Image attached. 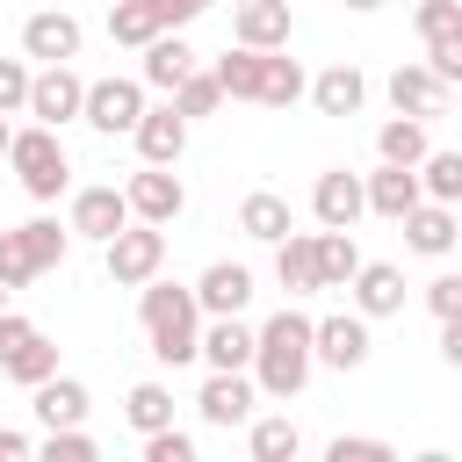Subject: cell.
I'll list each match as a JSON object with an SVG mask.
<instances>
[{
    "instance_id": "6da1fadb",
    "label": "cell",
    "mask_w": 462,
    "mask_h": 462,
    "mask_svg": "<svg viewBox=\"0 0 462 462\" xmlns=\"http://www.w3.org/2000/svg\"><path fill=\"white\" fill-rule=\"evenodd\" d=\"M310 318L303 310H274L267 325H253V361H245V375H253V390L260 397H303V383H310Z\"/></svg>"
},
{
    "instance_id": "7a4b0ae2",
    "label": "cell",
    "mask_w": 462,
    "mask_h": 462,
    "mask_svg": "<svg viewBox=\"0 0 462 462\" xmlns=\"http://www.w3.org/2000/svg\"><path fill=\"white\" fill-rule=\"evenodd\" d=\"M137 325H144V346H152L166 368L195 361V332H202L195 289H180V282H166V274L137 282Z\"/></svg>"
},
{
    "instance_id": "3957f363",
    "label": "cell",
    "mask_w": 462,
    "mask_h": 462,
    "mask_svg": "<svg viewBox=\"0 0 462 462\" xmlns=\"http://www.w3.org/2000/svg\"><path fill=\"white\" fill-rule=\"evenodd\" d=\"M72 253V231L51 224V217H29V224H0V289H29L43 267H58Z\"/></svg>"
},
{
    "instance_id": "277c9868",
    "label": "cell",
    "mask_w": 462,
    "mask_h": 462,
    "mask_svg": "<svg viewBox=\"0 0 462 462\" xmlns=\"http://www.w3.org/2000/svg\"><path fill=\"white\" fill-rule=\"evenodd\" d=\"M0 159L14 166V180H22L36 202H58V195L72 188V159H65V144H58V130H51V123H29V130H14Z\"/></svg>"
},
{
    "instance_id": "5b68a950",
    "label": "cell",
    "mask_w": 462,
    "mask_h": 462,
    "mask_svg": "<svg viewBox=\"0 0 462 462\" xmlns=\"http://www.w3.org/2000/svg\"><path fill=\"white\" fill-rule=\"evenodd\" d=\"M101 267H108V282L116 289H137V282H152L159 267H166V224H123L116 238H101Z\"/></svg>"
},
{
    "instance_id": "8992f818",
    "label": "cell",
    "mask_w": 462,
    "mask_h": 462,
    "mask_svg": "<svg viewBox=\"0 0 462 462\" xmlns=\"http://www.w3.org/2000/svg\"><path fill=\"white\" fill-rule=\"evenodd\" d=\"M144 116V79H87V94H79V123L87 130H101V137H130V123Z\"/></svg>"
},
{
    "instance_id": "52a82bcc",
    "label": "cell",
    "mask_w": 462,
    "mask_h": 462,
    "mask_svg": "<svg viewBox=\"0 0 462 462\" xmlns=\"http://www.w3.org/2000/svg\"><path fill=\"white\" fill-rule=\"evenodd\" d=\"M368 346H375V339H368V318H361V310L310 318V361H318V368H339V375H346V368L368 361Z\"/></svg>"
},
{
    "instance_id": "ba28073f",
    "label": "cell",
    "mask_w": 462,
    "mask_h": 462,
    "mask_svg": "<svg viewBox=\"0 0 462 462\" xmlns=\"http://www.w3.org/2000/svg\"><path fill=\"white\" fill-rule=\"evenodd\" d=\"M79 94H87V79H79L72 65H36V72H29V101H22V116L65 130V123H79Z\"/></svg>"
},
{
    "instance_id": "9c48e42d",
    "label": "cell",
    "mask_w": 462,
    "mask_h": 462,
    "mask_svg": "<svg viewBox=\"0 0 462 462\" xmlns=\"http://www.w3.org/2000/svg\"><path fill=\"white\" fill-rule=\"evenodd\" d=\"M79 43H87V29H79V14H65V7H36V14L22 22V58H36V65H72Z\"/></svg>"
},
{
    "instance_id": "30bf717a",
    "label": "cell",
    "mask_w": 462,
    "mask_h": 462,
    "mask_svg": "<svg viewBox=\"0 0 462 462\" xmlns=\"http://www.w3.org/2000/svg\"><path fill=\"white\" fill-rule=\"evenodd\" d=\"M123 202H130L137 224H173V217L188 209V188H180L173 166H137V173L123 180Z\"/></svg>"
},
{
    "instance_id": "8fae6325",
    "label": "cell",
    "mask_w": 462,
    "mask_h": 462,
    "mask_svg": "<svg viewBox=\"0 0 462 462\" xmlns=\"http://www.w3.org/2000/svg\"><path fill=\"white\" fill-rule=\"evenodd\" d=\"M253 404H260V390H253V375H245V368H209V375H202V390H195L202 426H245V419H253Z\"/></svg>"
},
{
    "instance_id": "7c38bea8",
    "label": "cell",
    "mask_w": 462,
    "mask_h": 462,
    "mask_svg": "<svg viewBox=\"0 0 462 462\" xmlns=\"http://www.w3.org/2000/svg\"><path fill=\"white\" fill-rule=\"evenodd\" d=\"M130 224V202H123V188L116 180H101V188H72V209H65V231L72 238H116Z\"/></svg>"
},
{
    "instance_id": "4fadbf2b",
    "label": "cell",
    "mask_w": 462,
    "mask_h": 462,
    "mask_svg": "<svg viewBox=\"0 0 462 462\" xmlns=\"http://www.w3.org/2000/svg\"><path fill=\"white\" fill-rule=\"evenodd\" d=\"M130 137H137V159L144 166H180V152H188V116L173 108V101H144V116L130 123Z\"/></svg>"
},
{
    "instance_id": "5bb4252c",
    "label": "cell",
    "mask_w": 462,
    "mask_h": 462,
    "mask_svg": "<svg viewBox=\"0 0 462 462\" xmlns=\"http://www.w3.org/2000/svg\"><path fill=\"white\" fill-rule=\"evenodd\" d=\"M188 289H195V310H202V318H231V310L253 303V267H238V260H209Z\"/></svg>"
},
{
    "instance_id": "9a60e30c",
    "label": "cell",
    "mask_w": 462,
    "mask_h": 462,
    "mask_svg": "<svg viewBox=\"0 0 462 462\" xmlns=\"http://www.w3.org/2000/svg\"><path fill=\"white\" fill-rule=\"evenodd\" d=\"M346 296H354V310L375 325V318H397L404 310V267H390V260H361L354 274H346Z\"/></svg>"
},
{
    "instance_id": "2e32d148",
    "label": "cell",
    "mask_w": 462,
    "mask_h": 462,
    "mask_svg": "<svg viewBox=\"0 0 462 462\" xmlns=\"http://www.w3.org/2000/svg\"><path fill=\"white\" fill-rule=\"evenodd\" d=\"M310 217H318L325 231H354V224H361V173L325 166V173L310 180Z\"/></svg>"
},
{
    "instance_id": "e0dca14e",
    "label": "cell",
    "mask_w": 462,
    "mask_h": 462,
    "mask_svg": "<svg viewBox=\"0 0 462 462\" xmlns=\"http://www.w3.org/2000/svg\"><path fill=\"white\" fill-rule=\"evenodd\" d=\"M397 224H404V245H411V253H426V260H448V253H455V238H462L455 202H426V195H419Z\"/></svg>"
},
{
    "instance_id": "ac0fdd59",
    "label": "cell",
    "mask_w": 462,
    "mask_h": 462,
    "mask_svg": "<svg viewBox=\"0 0 462 462\" xmlns=\"http://www.w3.org/2000/svg\"><path fill=\"white\" fill-rule=\"evenodd\" d=\"M289 29H296L289 0H238L231 7V36L253 51H289Z\"/></svg>"
},
{
    "instance_id": "d6986e66",
    "label": "cell",
    "mask_w": 462,
    "mask_h": 462,
    "mask_svg": "<svg viewBox=\"0 0 462 462\" xmlns=\"http://www.w3.org/2000/svg\"><path fill=\"white\" fill-rule=\"evenodd\" d=\"M411 202H419V173H411V166H390V159H383L375 173H361V217H390V224H397Z\"/></svg>"
},
{
    "instance_id": "ffe728a7",
    "label": "cell",
    "mask_w": 462,
    "mask_h": 462,
    "mask_svg": "<svg viewBox=\"0 0 462 462\" xmlns=\"http://www.w3.org/2000/svg\"><path fill=\"white\" fill-rule=\"evenodd\" d=\"M195 361H209V368H245V361H253V325H245V310H231V318H202V332H195Z\"/></svg>"
},
{
    "instance_id": "44dd1931",
    "label": "cell",
    "mask_w": 462,
    "mask_h": 462,
    "mask_svg": "<svg viewBox=\"0 0 462 462\" xmlns=\"http://www.w3.org/2000/svg\"><path fill=\"white\" fill-rule=\"evenodd\" d=\"M303 94H310V108L318 116H361V101H368V79H361V65H325L318 79H303Z\"/></svg>"
},
{
    "instance_id": "7402d4cb",
    "label": "cell",
    "mask_w": 462,
    "mask_h": 462,
    "mask_svg": "<svg viewBox=\"0 0 462 462\" xmlns=\"http://www.w3.org/2000/svg\"><path fill=\"white\" fill-rule=\"evenodd\" d=\"M448 94H455V87L433 79L426 65H397V72H390V108H397V116H426V123H433V116H448Z\"/></svg>"
},
{
    "instance_id": "603a6c76",
    "label": "cell",
    "mask_w": 462,
    "mask_h": 462,
    "mask_svg": "<svg viewBox=\"0 0 462 462\" xmlns=\"http://www.w3.org/2000/svg\"><path fill=\"white\" fill-rule=\"evenodd\" d=\"M188 72H195V51H188V36H180V29H159V36L144 43V72H137V79H144V87H159V94H173Z\"/></svg>"
},
{
    "instance_id": "cb8c5ba5",
    "label": "cell",
    "mask_w": 462,
    "mask_h": 462,
    "mask_svg": "<svg viewBox=\"0 0 462 462\" xmlns=\"http://www.w3.org/2000/svg\"><path fill=\"white\" fill-rule=\"evenodd\" d=\"M29 397H36V426H79V419H87V404H94L79 375H43Z\"/></svg>"
},
{
    "instance_id": "d4e9b609",
    "label": "cell",
    "mask_w": 462,
    "mask_h": 462,
    "mask_svg": "<svg viewBox=\"0 0 462 462\" xmlns=\"http://www.w3.org/2000/svg\"><path fill=\"white\" fill-rule=\"evenodd\" d=\"M238 231H245V238H260V245H274L282 231H296V209H289V195H274V188H253V195L238 202Z\"/></svg>"
},
{
    "instance_id": "484cf974",
    "label": "cell",
    "mask_w": 462,
    "mask_h": 462,
    "mask_svg": "<svg viewBox=\"0 0 462 462\" xmlns=\"http://www.w3.org/2000/svg\"><path fill=\"white\" fill-rule=\"evenodd\" d=\"M274 282L289 296H318V260H310V231H282L274 238Z\"/></svg>"
},
{
    "instance_id": "4316f807",
    "label": "cell",
    "mask_w": 462,
    "mask_h": 462,
    "mask_svg": "<svg viewBox=\"0 0 462 462\" xmlns=\"http://www.w3.org/2000/svg\"><path fill=\"white\" fill-rule=\"evenodd\" d=\"M310 260H318V289H346V274L361 267V245H354V231H310Z\"/></svg>"
},
{
    "instance_id": "83f0119b",
    "label": "cell",
    "mask_w": 462,
    "mask_h": 462,
    "mask_svg": "<svg viewBox=\"0 0 462 462\" xmlns=\"http://www.w3.org/2000/svg\"><path fill=\"white\" fill-rule=\"evenodd\" d=\"M426 152H433L426 116H390V123L375 130V159H390V166H419Z\"/></svg>"
},
{
    "instance_id": "f1b7e54d",
    "label": "cell",
    "mask_w": 462,
    "mask_h": 462,
    "mask_svg": "<svg viewBox=\"0 0 462 462\" xmlns=\"http://www.w3.org/2000/svg\"><path fill=\"white\" fill-rule=\"evenodd\" d=\"M245 448H253V462H296V448H303V433H296V419H282V411H253L245 419Z\"/></svg>"
},
{
    "instance_id": "f546056e",
    "label": "cell",
    "mask_w": 462,
    "mask_h": 462,
    "mask_svg": "<svg viewBox=\"0 0 462 462\" xmlns=\"http://www.w3.org/2000/svg\"><path fill=\"white\" fill-rule=\"evenodd\" d=\"M253 101H260V108H289V101H303V65L282 58V51H260V87H253Z\"/></svg>"
},
{
    "instance_id": "4dcf8cb0",
    "label": "cell",
    "mask_w": 462,
    "mask_h": 462,
    "mask_svg": "<svg viewBox=\"0 0 462 462\" xmlns=\"http://www.w3.org/2000/svg\"><path fill=\"white\" fill-rule=\"evenodd\" d=\"M0 375H7V383H22V390H36L43 375H58V346H51L43 332H29V339H22V346L0 361Z\"/></svg>"
},
{
    "instance_id": "1f68e13d",
    "label": "cell",
    "mask_w": 462,
    "mask_h": 462,
    "mask_svg": "<svg viewBox=\"0 0 462 462\" xmlns=\"http://www.w3.org/2000/svg\"><path fill=\"white\" fill-rule=\"evenodd\" d=\"M411 173H419L426 202H462V152H426Z\"/></svg>"
},
{
    "instance_id": "d6a6232c",
    "label": "cell",
    "mask_w": 462,
    "mask_h": 462,
    "mask_svg": "<svg viewBox=\"0 0 462 462\" xmlns=\"http://www.w3.org/2000/svg\"><path fill=\"white\" fill-rule=\"evenodd\" d=\"M159 36V14L144 7V0H108V43H123V51H144Z\"/></svg>"
},
{
    "instance_id": "836d02e7",
    "label": "cell",
    "mask_w": 462,
    "mask_h": 462,
    "mask_svg": "<svg viewBox=\"0 0 462 462\" xmlns=\"http://www.w3.org/2000/svg\"><path fill=\"white\" fill-rule=\"evenodd\" d=\"M209 72H217L224 101H253V87H260V51H253V43H238V51H224Z\"/></svg>"
},
{
    "instance_id": "e575fe53",
    "label": "cell",
    "mask_w": 462,
    "mask_h": 462,
    "mask_svg": "<svg viewBox=\"0 0 462 462\" xmlns=\"http://www.w3.org/2000/svg\"><path fill=\"white\" fill-rule=\"evenodd\" d=\"M123 419H130L137 433H159V426H173V390H166V383H137V390L123 397Z\"/></svg>"
},
{
    "instance_id": "d590c367",
    "label": "cell",
    "mask_w": 462,
    "mask_h": 462,
    "mask_svg": "<svg viewBox=\"0 0 462 462\" xmlns=\"http://www.w3.org/2000/svg\"><path fill=\"white\" fill-rule=\"evenodd\" d=\"M166 101H173V108L195 123V116H217V108H224V87H217V72H202V65H195V72H188V79H180Z\"/></svg>"
},
{
    "instance_id": "8d00e7d4",
    "label": "cell",
    "mask_w": 462,
    "mask_h": 462,
    "mask_svg": "<svg viewBox=\"0 0 462 462\" xmlns=\"http://www.w3.org/2000/svg\"><path fill=\"white\" fill-rule=\"evenodd\" d=\"M36 455H51V462H94L101 448H94V433H87V426H43Z\"/></svg>"
},
{
    "instance_id": "74e56055",
    "label": "cell",
    "mask_w": 462,
    "mask_h": 462,
    "mask_svg": "<svg viewBox=\"0 0 462 462\" xmlns=\"http://www.w3.org/2000/svg\"><path fill=\"white\" fill-rule=\"evenodd\" d=\"M325 462H397V448L375 440V433H339V440L325 448Z\"/></svg>"
},
{
    "instance_id": "f35d334b",
    "label": "cell",
    "mask_w": 462,
    "mask_h": 462,
    "mask_svg": "<svg viewBox=\"0 0 462 462\" xmlns=\"http://www.w3.org/2000/svg\"><path fill=\"white\" fill-rule=\"evenodd\" d=\"M419 36H426V43L462 36V0H419Z\"/></svg>"
},
{
    "instance_id": "ab89813d",
    "label": "cell",
    "mask_w": 462,
    "mask_h": 462,
    "mask_svg": "<svg viewBox=\"0 0 462 462\" xmlns=\"http://www.w3.org/2000/svg\"><path fill=\"white\" fill-rule=\"evenodd\" d=\"M144 462H195V433H180V426L144 433Z\"/></svg>"
},
{
    "instance_id": "60d3db41",
    "label": "cell",
    "mask_w": 462,
    "mask_h": 462,
    "mask_svg": "<svg viewBox=\"0 0 462 462\" xmlns=\"http://www.w3.org/2000/svg\"><path fill=\"white\" fill-rule=\"evenodd\" d=\"M29 101V58H0V116H22Z\"/></svg>"
},
{
    "instance_id": "b9f144b4",
    "label": "cell",
    "mask_w": 462,
    "mask_h": 462,
    "mask_svg": "<svg viewBox=\"0 0 462 462\" xmlns=\"http://www.w3.org/2000/svg\"><path fill=\"white\" fill-rule=\"evenodd\" d=\"M426 310L433 318H462V274H433L426 282Z\"/></svg>"
},
{
    "instance_id": "7bdbcfd3",
    "label": "cell",
    "mask_w": 462,
    "mask_h": 462,
    "mask_svg": "<svg viewBox=\"0 0 462 462\" xmlns=\"http://www.w3.org/2000/svg\"><path fill=\"white\" fill-rule=\"evenodd\" d=\"M426 72L455 87V79H462V36H448V43H426Z\"/></svg>"
},
{
    "instance_id": "ee69618b",
    "label": "cell",
    "mask_w": 462,
    "mask_h": 462,
    "mask_svg": "<svg viewBox=\"0 0 462 462\" xmlns=\"http://www.w3.org/2000/svg\"><path fill=\"white\" fill-rule=\"evenodd\" d=\"M144 7L159 14V29H188V22H195V14H209L217 0H144Z\"/></svg>"
},
{
    "instance_id": "f6af8a7d",
    "label": "cell",
    "mask_w": 462,
    "mask_h": 462,
    "mask_svg": "<svg viewBox=\"0 0 462 462\" xmlns=\"http://www.w3.org/2000/svg\"><path fill=\"white\" fill-rule=\"evenodd\" d=\"M29 332H36V318H22V310H7V303H0V361H7Z\"/></svg>"
},
{
    "instance_id": "bcb514c9",
    "label": "cell",
    "mask_w": 462,
    "mask_h": 462,
    "mask_svg": "<svg viewBox=\"0 0 462 462\" xmlns=\"http://www.w3.org/2000/svg\"><path fill=\"white\" fill-rule=\"evenodd\" d=\"M440 361L462 368V318H440Z\"/></svg>"
},
{
    "instance_id": "7dc6e473",
    "label": "cell",
    "mask_w": 462,
    "mask_h": 462,
    "mask_svg": "<svg viewBox=\"0 0 462 462\" xmlns=\"http://www.w3.org/2000/svg\"><path fill=\"white\" fill-rule=\"evenodd\" d=\"M22 455H36V440L14 433V426H0V462H22Z\"/></svg>"
},
{
    "instance_id": "c3c4849f",
    "label": "cell",
    "mask_w": 462,
    "mask_h": 462,
    "mask_svg": "<svg viewBox=\"0 0 462 462\" xmlns=\"http://www.w3.org/2000/svg\"><path fill=\"white\" fill-rule=\"evenodd\" d=\"M339 7H354V14H375V7H383V0H339Z\"/></svg>"
},
{
    "instance_id": "681fc988",
    "label": "cell",
    "mask_w": 462,
    "mask_h": 462,
    "mask_svg": "<svg viewBox=\"0 0 462 462\" xmlns=\"http://www.w3.org/2000/svg\"><path fill=\"white\" fill-rule=\"evenodd\" d=\"M7 137H14V123H7V116H0V152H7Z\"/></svg>"
},
{
    "instance_id": "f907efd6",
    "label": "cell",
    "mask_w": 462,
    "mask_h": 462,
    "mask_svg": "<svg viewBox=\"0 0 462 462\" xmlns=\"http://www.w3.org/2000/svg\"><path fill=\"white\" fill-rule=\"evenodd\" d=\"M7 296H14V289H0V303H7Z\"/></svg>"
}]
</instances>
